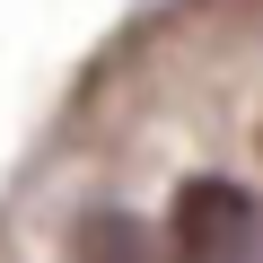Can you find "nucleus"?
Masks as SVG:
<instances>
[{"instance_id": "nucleus-1", "label": "nucleus", "mask_w": 263, "mask_h": 263, "mask_svg": "<svg viewBox=\"0 0 263 263\" xmlns=\"http://www.w3.org/2000/svg\"><path fill=\"white\" fill-rule=\"evenodd\" d=\"M167 254L176 263H263V202L228 176H184L167 193Z\"/></svg>"}, {"instance_id": "nucleus-2", "label": "nucleus", "mask_w": 263, "mask_h": 263, "mask_svg": "<svg viewBox=\"0 0 263 263\" xmlns=\"http://www.w3.org/2000/svg\"><path fill=\"white\" fill-rule=\"evenodd\" d=\"M70 263H176L167 237H149L132 211H88L70 228Z\"/></svg>"}, {"instance_id": "nucleus-3", "label": "nucleus", "mask_w": 263, "mask_h": 263, "mask_svg": "<svg viewBox=\"0 0 263 263\" xmlns=\"http://www.w3.org/2000/svg\"><path fill=\"white\" fill-rule=\"evenodd\" d=\"M254 141H263V132H254Z\"/></svg>"}]
</instances>
